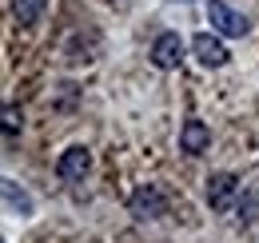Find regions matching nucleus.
Returning <instances> with one entry per match:
<instances>
[{
	"label": "nucleus",
	"instance_id": "obj_1",
	"mask_svg": "<svg viewBox=\"0 0 259 243\" xmlns=\"http://www.w3.org/2000/svg\"><path fill=\"white\" fill-rule=\"evenodd\" d=\"M207 20L220 36H247V16H239L235 8H227L224 0H207Z\"/></svg>",
	"mask_w": 259,
	"mask_h": 243
},
{
	"label": "nucleus",
	"instance_id": "obj_2",
	"mask_svg": "<svg viewBox=\"0 0 259 243\" xmlns=\"http://www.w3.org/2000/svg\"><path fill=\"white\" fill-rule=\"evenodd\" d=\"M128 212L136 219H160L167 212V199H163V191L156 183H144V187H136V195L128 199Z\"/></svg>",
	"mask_w": 259,
	"mask_h": 243
},
{
	"label": "nucleus",
	"instance_id": "obj_3",
	"mask_svg": "<svg viewBox=\"0 0 259 243\" xmlns=\"http://www.w3.org/2000/svg\"><path fill=\"white\" fill-rule=\"evenodd\" d=\"M88 172H92V152H88L84 144H72V148L56 159V176L64 183H80Z\"/></svg>",
	"mask_w": 259,
	"mask_h": 243
},
{
	"label": "nucleus",
	"instance_id": "obj_4",
	"mask_svg": "<svg viewBox=\"0 0 259 243\" xmlns=\"http://www.w3.org/2000/svg\"><path fill=\"white\" fill-rule=\"evenodd\" d=\"M192 52L203 68H224L227 64V48H224V40H220V32H199V36H192Z\"/></svg>",
	"mask_w": 259,
	"mask_h": 243
},
{
	"label": "nucleus",
	"instance_id": "obj_5",
	"mask_svg": "<svg viewBox=\"0 0 259 243\" xmlns=\"http://www.w3.org/2000/svg\"><path fill=\"white\" fill-rule=\"evenodd\" d=\"M180 60H184V40H180V32H160L156 44H152V64L163 68V72H171V68H180Z\"/></svg>",
	"mask_w": 259,
	"mask_h": 243
},
{
	"label": "nucleus",
	"instance_id": "obj_6",
	"mask_svg": "<svg viewBox=\"0 0 259 243\" xmlns=\"http://www.w3.org/2000/svg\"><path fill=\"white\" fill-rule=\"evenodd\" d=\"M235 191H239V176H231V172H215V176L207 180V208H215V212L231 208Z\"/></svg>",
	"mask_w": 259,
	"mask_h": 243
},
{
	"label": "nucleus",
	"instance_id": "obj_7",
	"mask_svg": "<svg viewBox=\"0 0 259 243\" xmlns=\"http://www.w3.org/2000/svg\"><path fill=\"white\" fill-rule=\"evenodd\" d=\"M207 148H211V128L203 120H195V116H188L184 128H180V152L199 155V152H207Z\"/></svg>",
	"mask_w": 259,
	"mask_h": 243
},
{
	"label": "nucleus",
	"instance_id": "obj_8",
	"mask_svg": "<svg viewBox=\"0 0 259 243\" xmlns=\"http://www.w3.org/2000/svg\"><path fill=\"white\" fill-rule=\"evenodd\" d=\"M4 208L12 215H32V195L16 180H8V176H4Z\"/></svg>",
	"mask_w": 259,
	"mask_h": 243
},
{
	"label": "nucleus",
	"instance_id": "obj_9",
	"mask_svg": "<svg viewBox=\"0 0 259 243\" xmlns=\"http://www.w3.org/2000/svg\"><path fill=\"white\" fill-rule=\"evenodd\" d=\"M44 8H48V0H12V16H16V24H24V28L44 16Z\"/></svg>",
	"mask_w": 259,
	"mask_h": 243
},
{
	"label": "nucleus",
	"instance_id": "obj_10",
	"mask_svg": "<svg viewBox=\"0 0 259 243\" xmlns=\"http://www.w3.org/2000/svg\"><path fill=\"white\" fill-rule=\"evenodd\" d=\"M20 124H24V116H20V108H16V104H4V136H8V140H16V132H20Z\"/></svg>",
	"mask_w": 259,
	"mask_h": 243
}]
</instances>
